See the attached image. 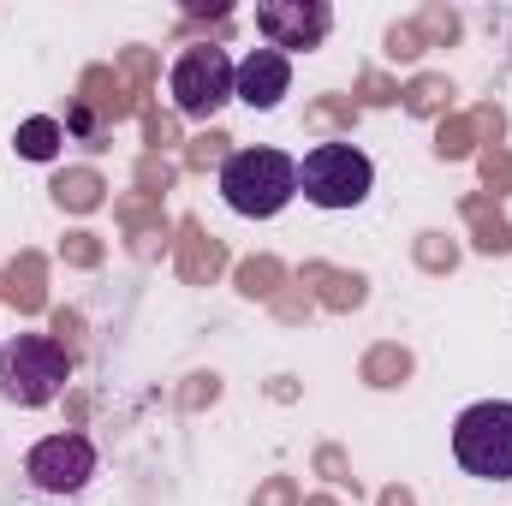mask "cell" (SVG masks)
Masks as SVG:
<instances>
[{
    "label": "cell",
    "instance_id": "4316f807",
    "mask_svg": "<svg viewBox=\"0 0 512 506\" xmlns=\"http://www.w3.org/2000/svg\"><path fill=\"white\" fill-rule=\"evenodd\" d=\"M102 256H108V245L96 233H66L60 239V262L66 268H102Z\"/></svg>",
    "mask_w": 512,
    "mask_h": 506
},
{
    "label": "cell",
    "instance_id": "3957f363",
    "mask_svg": "<svg viewBox=\"0 0 512 506\" xmlns=\"http://www.w3.org/2000/svg\"><path fill=\"white\" fill-rule=\"evenodd\" d=\"M376 185V161L358 143H316L298 167V191L316 209H358Z\"/></svg>",
    "mask_w": 512,
    "mask_h": 506
},
{
    "label": "cell",
    "instance_id": "8fae6325",
    "mask_svg": "<svg viewBox=\"0 0 512 506\" xmlns=\"http://www.w3.org/2000/svg\"><path fill=\"white\" fill-rule=\"evenodd\" d=\"M0 298H6L18 316L48 310V262H42V251H18L0 268Z\"/></svg>",
    "mask_w": 512,
    "mask_h": 506
},
{
    "label": "cell",
    "instance_id": "ba28073f",
    "mask_svg": "<svg viewBox=\"0 0 512 506\" xmlns=\"http://www.w3.org/2000/svg\"><path fill=\"white\" fill-rule=\"evenodd\" d=\"M286 90H292V60H286L280 48H251V54L233 66V96H239L245 108H256V114L280 108Z\"/></svg>",
    "mask_w": 512,
    "mask_h": 506
},
{
    "label": "cell",
    "instance_id": "f1b7e54d",
    "mask_svg": "<svg viewBox=\"0 0 512 506\" xmlns=\"http://www.w3.org/2000/svg\"><path fill=\"white\" fill-rule=\"evenodd\" d=\"M417 30H423L429 48H441V42L459 36V12H453V6H423V12H417Z\"/></svg>",
    "mask_w": 512,
    "mask_h": 506
},
{
    "label": "cell",
    "instance_id": "d4e9b609",
    "mask_svg": "<svg viewBox=\"0 0 512 506\" xmlns=\"http://www.w3.org/2000/svg\"><path fill=\"white\" fill-rule=\"evenodd\" d=\"M120 72L131 78V96H137V114H143V96H149V84H155V54L149 48H126L120 60H114Z\"/></svg>",
    "mask_w": 512,
    "mask_h": 506
},
{
    "label": "cell",
    "instance_id": "d6a6232c",
    "mask_svg": "<svg viewBox=\"0 0 512 506\" xmlns=\"http://www.w3.org/2000/svg\"><path fill=\"white\" fill-rule=\"evenodd\" d=\"M251 506H304V489H298L292 477H268L251 495Z\"/></svg>",
    "mask_w": 512,
    "mask_h": 506
},
{
    "label": "cell",
    "instance_id": "4dcf8cb0",
    "mask_svg": "<svg viewBox=\"0 0 512 506\" xmlns=\"http://www.w3.org/2000/svg\"><path fill=\"white\" fill-rule=\"evenodd\" d=\"M143 143H149V155H167L179 143V120L161 114V108H143Z\"/></svg>",
    "mask_w": 512,
    "mask_h": 506
},
{
    "label": "cell",
    "instance_id": "f35d334b",
    "mask_svg": "<svg viewBox=\"0 0 512 506\" xmlns=\"http://www.w3.org/2000/svg\"><path fill=\"white\" fill-rule=\"evenodd\" d=\"M304 506H340V501H334V495H310Z\"/></svg>",
    "mask_w": 512,
    "mask_h": 506
},
{
    "label": "cell",
    "instance_id": "277c9868",
    "mask_svg": "<svg viewBox=\"0 0 512 506\" xmlns=\"http://www.w3.org/2000/svg\"><path fill=\"white\" fill-rule=\"evenodd\" d=\"M453 459L483 483H512V399H483V405L459 411Z\"/></svg>",
    "mask_w": 512,
    "mask_h": 506
},
{
    "label": "cell",
    "instance_id": "9c48e42d",
    "mask_svg": "<svg viewBox=\"0 0 512 506\" xmlns=\"http://www.w3.org/2000/svg\"><path fill=\"white\" fill-rule=\"evenodd\" d=\"M173 268H179L185 286H215L221 268H227V245H221L197 215H185V221H179V239H173Z\"/></svg>",
    "mask_w": 512,
    "mask_h": 506
},
{
    "label": "cell",
    "instance_id": "d6986e66",
    "mask_svg": "<svg viewBox=\"0 0 512 506\" xmlns=\"http://www.w3.org/2000/svg\"><path fill=\"white\" fill-rule=\"evenodd\" d=\"M60 143H66V126H60V120H48V114L24 120L18 137H12V149H18L24 161H54V155H60Z\"/></svg>",
    "mask_w": 512,
    "mask_h": 506
},
{
    "label": "cell",
    "instance_id": "5bb4252c",
    "mask_svg": "<svg viewBox=\"0 0 512 506\" xmlns=\"http://www.w3.org/2000/svg\"><path fill=\"white\" fill-rule=\"evenodd\" d=\"M459 215L471 221V245L483 256H507L512 251V221L495 209V197H465Z\"/></svg>",
    "mask_w": 512,
    "mask_h": 506
},
{
    "label": "cell",
    "instance_id": "7402d4cb",
    "mask_svg": "<svg viewBox=\"0 0 512 506\" xmlns=\"http://www.w3.org/2000/svg\"><path fill=\"white\" fill-rule=\"evenodd\" d=\"M435 155H441V161H465V155H477L471 114H459V120H441V126H435Z\"/></svg>",
    "mask_w": 512,
    "mask_h": 506
},
{
    "label": "cell",
    "instance_id": "7a4b0ae2",
    "mask_svg": "<svg viewBox=\"0 0 512 506\" xmlns=\"http://www.w3.org/2000/svg\"><path fill=\"white\" fill-rule=\"evenodd\" d=\"M72 376V352L54 340V334H18L6 352H0V393L12 405H48L60 399V387Z\"/></svg>",
    "mask_w": 512,
    "mask_h": 506
},
{
    "label": "cell",
    "instance_id": "74e56055",
    "mask_svg": "<svg viewBox=\"0 0 512 506\" xmlns=\"http://www.w3.org/2000/svg\"><path fill=\"white\" fill-rule=\"evenodd\" d=\"M376 506H417V495H411L405 483H393V489H382V495H376Z\"/></svg>",
    "mask_w": 512,
    "mask_h": 506
},
{
    "label": "cell",
    "instance_id": "ffe728a7",
    "mask_svg": "<svg viewBox=\"0 0 512 506\" xmlns=\"http://www.w3.org/2000/svg\"><path fill=\"white\" fill-rule=\"evenodd\" d=\"M358 114H364V108H358L352 96H316V102L304 108V126L310 131H352Z\"/></svg>",
    "mask_w": 512,
    "mask_h": 506
},
{
    "label": "cell",
    "instance_id": "f546056e",
    "mask_svg": "<svg viewBox=\"0 0 512 506\" xmlns=\"http://www.w3.org/2000/svg\"><path fill=\"white\" fill-rule=\"evenodd\" d=\"M221 399V376L215 370H197V376H185V387H179V411H209Z\"/></svg>",
    "mask_w": 512,
    "mask_h": 506
},
{
    "label": "cell",
    "instance_id": "cb8c5ba5",
    "mask_svg": "<svg viewBox=\"0 0 512 506\" xmlns=\"http://www.w3.org/2000/svg\"><path fill=\"white\" fill-rule=\"evenodd\" d=\"M173 179H179V167H173L167 155H149V149L137 155V191H143V197H167Z\"/></svg>",
    "mask_w": 512,
    "mask_h": 506
},
{
    "label": "cell",
    "instance_id": "30bf717a",
    "mask_svg": "<svg viewBox=\"0 0 512 506\" xmlns=\"http://www.w3.org/2000/svg\"><path fill=\"white\" fill-rule=\"evenodd\" d=\"M298 286H310V298H316L322 310H334V316H352V310H364V298H370V280H364L358 268H328V262H304Z\"/></svg>",
    "mask_w": 512,
    "mask_h": 506
},
{
    "label": "cell",
    "instance_id": "603a6c76",
    "mask_svg": "<svg viewBox=\"0 0 512 506\" xmlns=\"http://www.w3.org/2000/svg\"><path fill=\"white\" fill-rule=\"evenodd\" d=\"M227 143H233L227 131H203V137H191V143H185V167H191V173H209V167H227V155H233Z\"/></svg>",
    "mask_w": 512,
    "mask_h": 506
},
{
    "label": "cell",
    "instance_id": "ac0fdd59",
    "mask_svg": "<svg viewBox=\"0 0 512 506\" xmlns=\"http://www.w3.org/2000/svg\"><path fill=\"white\" fill-rule=\"evenodd\" d=\"M399 102H405V114H417V120H447V108H453V78L417 72V78L399 90Z\"/></svg>",
    "mask_w": 512,
    "mask_h": 506
},
{
    "label": "cell",
    "instance_id": "9a60e30c",
    "mask_svg": "<svg viewBox=\"0 0 512 506\" xmlns=\"http://www.w3.org/2000/svg\"><path fill=\"white\" fill-rule=\"evenodd\" d=\"M54 203L66 209V215H90V209H102L108 203V179L96 173V167H66V173H54Z\"/></svg>",
    "mask_w": 512,
    "mask_h": 506
},
{
    "label": "cell",
    "instance_id": "5b68a950",
    "mask_svg": "<svg viewBox=\"0 0 512 506\" xmlns=\"http://www.w3.org/2000/svg\"><path fill=\"white\" fill-rule=\"evenodd\" d=\"M167 90H173V108H179L185 120H209V114H221V108L233 102V60H227V48H221V42H197V48H185V54L173 60Z\"/></svg>",
    "mask_w": 512,
    "mask_h": 506
},
{
    "label": "cell",
    "instance_id": "836d02e7",
    "mask_svg": "<svg viewBox=\"0 0 512 506\" xmlns=\"http://www.w3.org/2000/svg\"><path fill=\"white\" fill-rule=\"evenodd\" d=\"M387 102H399V84H387L382 72H364L358 78V108H387Z\"/></svg>",
    "mask_w": 512,
    "mask_h": 506
},
{
    "label": "cell",
    "instance_id": "484cf974",
    "mask_svg": "<svg viewBox=\"0 0 512 506\" xmlns=\"http://www.w3.org/2000/svg\"><path fill=\"white\" fill-rule=\"evenodd\" d=\"M316 477H328L334 489H352V495H358L352 459H346V447H334V441H322V447H316Z\"/></svg>",
    "mask_w": 512,
    "mask_h": 506
},
{
    "label": "cell",
    "instance_id": "8992f818",
    "mask_svg": "<svg viewBox=\"0 0 512 506\" xmlns=\"http://www.w3.org/2000/svg\"><path fill=\"white\" fill-rule=\"evenodd\" d=\"M24 477L42 489V495H78L90 477H96V447L90 435L66 429V435H48L24 453Z\"/></svg>",
    "mask_w": 512,
    "mask_h": 506
},
{
    "label": "cell",
    "instance_id": "e575fe53",
    "mask_svg": "<svg viewBox=\"0 0 512 506\" xmlns=\"http://www.w3.org/2000/svg\"><path fill=\"white\" fill-rule=\"evenodd\" d=\"M471 131H477V143H489V149H501V131H507V114H501L495 102H483V108L471 114Z\"/></svg>",
    "mask_w": 512,
    "mask_h": 506
},
{
    "label": "cell",
    "instance_id": "52a82bcc",
    "mask_svg": "<svg viewBox=\"0 0 512 506\" xmlns=\"http://www.w3.org/2000/svg\"><path fill=\"white\" fill-rule=\"evenodd\" d=\"M256 30L268 36V48H322V36L334 30V6H322V0H268V6H256Z\"/></svg>",
    "mask_w": 512,
    "mask_h": 506
},
{
    "label": "cell",
    "instance_id": "83f0119b",
    "mask_svg": "<svg viewBox=\"0 0 512 506\" xmlns=\"http://www.w3.org/2000/svg\"><path fill=\"white\" fill-rule=\"evenodd\" d=\"M477 167H483V185H489V197H512V149H483L477 155Z\"/></svg>",
    "mask_w": 512,
    "mask_h": 506
},
{
    "label": "cell",
    "instance_id": "e0dca14e",
    "mask_svg": "<svg viewBox=\"0 0 512 506\" xmlns=\"http://www.w3.org/2000/svg\"><path fill=\"white\" fill-rule=\"evenodd\" d=\"M233 286L245 292V298H256V304H274L280 292H286V262L280 256H245L239 268H233Z\"/></svg>",
    "mask_w": 512,
    "mask_h": 506
},
{
    "label": "cell",
    "instance_id": "6da1fadb",
    "mask_svg": "<svg viewBox=\"0 0 512 506\" xmlns=\"http://www.w3.org/2000/svg\"><path fill=\"white\" fill-rule=\"evenodd\" d=\"M221 197L233 215L268 221L298 197V161L286 149H233L221 167Z\"/></svg>",
    "mask_w": 512,
    "mask_h": 506
},
{
    "label": "cell",
    "instance_id": "2e32d148",
    "mask_svg": "<svg viewBox=\"0 0 512 506\" xmlns=\"http://www.w3.org/2000/svg\"><path fill=\"white\" fill-rule=\"evenodd\" d=\"M417 370V358H411V346H399V340H382V346H370L364 352V364H358V381L364 387H405Z\"/></svg>",
    "mask_w": 512,
    "mask_h": 506
},
{
    "label": "cell",
    "instance_id": "44dd1931",
    "mask_svg": "<svg viewBox=\"0 0 512 506\" xmlns=\"http://www.w3.org/2000/svg\"><path fill=\"white\" fill-rule=\"evenodd\" d=\"M411 256H417L423 274H453V268H459V239H447V233L429 227V233L411 239Z\"/></svg>",
    "mask_w": 512,
    "mask_h": 506
},
{
    "label": "cell",
    "instance_id": "8d00e7d4",
    "mask_svg": "<svg viewBox=\"0 0 512 506\" xmlns=\"http://www.w3.org/2000/svg\"><path fill=\"white\" fill-rule=\"evenodd\" d=\"M310 310H316L310 292H280V298H274V316H280V322H304Z\"/></svg>",
    "mask_w": 512,
    "mask_h": 506
},
{
    "label": "cell",
    "instance_id": "7c38bea8",
    "mask_svg": "<svg viewBox=\"0 0 512 506\" xmlns=\"http://www.w3.org/2000/svg\"><path fill=\"white\" fill-rule=\"evenodd\" d=\"M78 102H84L102 126H114V120L137 114V96L120 84V66H90V72H84V84H78Z\"/></svg>",
    "mask_w": 512,
    "mask_h": 506
},
{
    "label": "cell",
    "instance_id": "d590c367",
    "mask_svg": "<svg viewBox=\"0 0 512 506\" xmlns=\"http://www.w3.org/2000/svg\"><path fill=\"white\" fill-rule=\"evenodd\" d=\"M54 340L78 358V346H84V316H78V310H54Z\"/></svg>",
    "mask_w": 512,
    "mask_h": 506
},
{
    "label": "cell",
    "instance_id": "4fadbf2b",
    "mask_svg": "<svg viewBox=\"0 0 512 506\" xmlns=\"http://www.w3.org/2000/svg\"><path fill=\"white\" fill-rule=\"evenodd\" d=\"M114 215H120V227H126V239L137 245V251H155V239H167V215H161V197L126 191V197L114 203Z\"/></svg>",
    "mask_w": 512,
    "mask_h": 506
},
{
    "label": "cell",
    "instance_id": "1f68e13d",
    "mask_svg": "<svg viewBox=\"0 0 512 506\" xmlns=\"http://www.w3.org/2000/svg\"><path fill=\"white\" fill-rule=\"evenodd\" d=\"M429 42H423V30H417V18H405V24H393L387 30V60H417Z\"/></svg>",
    "mask_w": 512,
    "mask_h": 506
}]
</instances>
